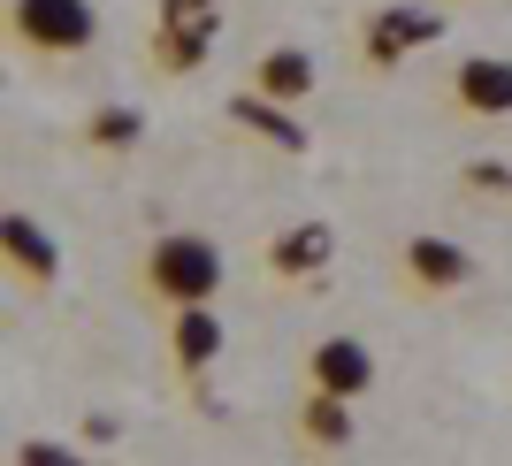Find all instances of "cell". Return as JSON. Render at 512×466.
Masks as SVG:
<instances>
[{
    "mask_svg": "<svg viewBox=\"0 0 512 466\" xmlns=\"http://www.w3.org/2000/svg\"><path fill=\"white\" fill-rule=\"evenodd\" d=\"M222 245L199 230H161L146 237V253H138V268H130V291H138V306H146L153 321L176 314V306H207V298H222Z\"/></svg>",
    "mask_w": 512,
    "mask_h": 466,
    "instance_id": "6da1fadb",
    "label": "cell"
},
{
    "mask_svg": "<svg viewBox=\"0 0 512 466\" xmlns=\"http://www.w3.org/2000/svg\"><path fill=\"white\" fill-rule=\"evenodd\" d=\"M0 39L23 62H69V54H92L100 8L92 0H8L0 8Z\"/></svg>",
    "mask_w": 512,
    "mask_h": 466,
    "instance_id": "7a4b0ae2",
    "label": "cell"
},
{
    "mask_svg": "<svg viewBox=\"0 0 512 466\" xmlns=\"http://www.w3.org/2000/svg\"><path fill=\"white\" fill-rule=\"evenodd\" d=\"M390 283H398V298H413V306H436V298H459L474 283V260H467V245H451V237L413 230V237H398V253H390Z\"/></svg>",
    "mask_w": 512,
    "mask_h": 466,
    "instance_id": "3957f363",
    "label": "cell"
},
{
    "mask_svg": "<svg viewBox=\"0 0 512 466\" xmlns=\"http://www.w3.org/2000/svg\"><path fill=\"white\" fill-rule=\"evenodd\" d=\"M444 107L459 123H505L512 115V62L505 54H459L444 69Z\"/></svg>",
    "mask_w": 512,
    "mask_h": 466,
    "instance_id": "277c9868",
    "label": "cell"
},
{
    "mask_svg": "<svg viewBox=\"0 0 512 466\" xmlns=\"http://www.w3.org/2000/svg\"><path fill=\"white\" fill-rule=\"evenodd\" d=\"M0 268H8V291H31L46 298L54 283H62V253H54V237H46V222H31V214H0Z\"/></svg>",
    "mask_w": 512,
    "mask_h": 466,
    "instance_id": "5b68a950",
    "label": "cell"
},
{
    "mask_svg": "<svg viewBox=\"0 0 512 466\" xmlns=\"http://www.w3.org/2000/svg\"><path fill=\"white\" fill-rule=\"evenodd\" d=\"M161 344H169V367L184 382H199L214 360H222V344H230V329H222V314L207 306H176V314H161Z\"/></svg>",
    "mask_w": 512,
    "mask_h": 466,
    "instance_id": "8992f818",
    "label": "cell"
},
{
    "mask_svg": "<svg viewBox=\"0 0 512 466\" xmlns=\"http://www.w3.org/2000/svg\"><path fill=\"white\" fill-rule=\"evenodd\" d=\"M436 31H444V23L421 16V8H375V16L360 23V69H367V77H383L390 62H406L413 46H428Z\"/></svg>",
    "mask_w": 512,
    "mask_h": 466,
    "instance_id": "52a82bcc",
    "label": "cell"
},
{
    "mask_svg": "<svg viewBox=\"0 0 512 466\" xmlns=\"http://www.w3.org/2000/svg\"><path fill=\"white\" fill-rule=\"evenodd\" d=\"M375 352H367L360 337H314L306 344V382L314 390H337V398H367L375 390Z\"/></svg>",
    "mask_w": 512,
    "mask_h": 466,
    "instance_id": "ba28073f",
    "label": "cell"
},
{
    "mask_svg": "<svg viewBox=\"0 0 512 466\" xmlns=\"http://www.w3.org/2000/svg\"><path fill=\"white\" fill-rule=\"evenodd\" d=\"M352 398H337V390H314L306 382V398H299V413H291V444L299 451H314V459H337V451H352Z\"/></svg>",
    "mask_w": 512,
    "mask_h": 466,
    "instance_id": "9c48e42d",
    "label": "cell"
},
{
    "mask_svg": "<svg viewBox=\"0 0 512 466\" xmlns=\"http://www.w3.org/2000/svg\"><path fill=\"white\" fill-rule=\"evenodd\" d=\"M329 260H337V230L299 222V230H283L276 245H268V276H276V283H314Z\"/></svg>",
    "mask_w": 512,
    "mask_h": 466,
    "instance_id": "30bf717a",
    "label": "cell"
},
{
    "mask_svg": "<svg viewBox=\"0 0 512 466\" xmlns=\"http://www.w3.org/2000/svg\"><path fill=\"white\" fill-rule=\"evenodd\" d=\"M253 92H268V100H283V107H299L306 92H314V62H306L299 46H268L253 62Z\"/></svg>",
    "mask_w": 512,
    "mask_h": 466,
    "instance_id": "8fae6325",
    "label": "cell"
},
{
    "mask_svg": "<svg viewBox=\"0 0 512 466\" xmlns=\"http://www.w3.org/2000/svg\"><path fill=\"white\" fill-rule=\"evenodd\" d=\"M138 138H146L138 107H100V115H92V130H85V146H92V153H130Z\"/></svg>",
    "mask_w": 512,
    "mask_h": 466,
    "instance_id": "7c38bea8",
    "label": "cell"
}]
</instances>
